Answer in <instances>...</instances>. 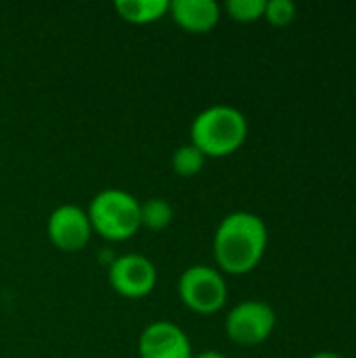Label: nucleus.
I'll use <instances>...</instances> for the list:
<instances>
[{
	"instance_id": "1",
	"label": "nucleus",
	"mask_w": 356,
	"mask_h": 358,
	"mask_svg": "<svg viewBox=\"0 0 356 358\" xmlns=\"http://www.w3.org/2000/svg\"><path fill=\"white\" fill-rule=\"evenodd\" d=\"M269 233L260 216L233 212L222 218L214 235V258L225 273L245 275L256 268L266 250Z\"/></svg>"
},
{
	"instance_id": "2",
	"label": "nucleus",
	"mask_w": 356,
	"mask_h": 358,
	"mask_svg": "<svg viewBox=\"0 0 356 358\" xmlns=\"http://www.w3.org/2000/svg\"><path fill=\"white\" fill-rule=\"evenodd\" d=\"M248 136L245 115L231 105L204 109L191 126V145L206 157H225L235 153Z\"/></svg>"
},
{
	"instance_id": "3",
	"label": "nucleus",
	"mask_w": 356,
	"mask_h": 358,
	"mask_svg": "<svg viewBox=\"0 0 356 358\" xmlns=\"http://www.w3.org/2000/svg\"><path fill=\"white\" fill-rule=\"evenodd\" d=\"M92 231L111 241H126L141 229V203L126 191H101L88 208Z\"/></svg>"
},
{
	"instance_id": "4",
	"label": "nucleus",
	"mask_w": 356,
	"mask_h": 358,
	"mask_svg": "<svg viewBox=\"0 0 356 358\" xmlns=\"http://www.w3.org/2000/svg\"><path fill=\"white\" fill-rule=\"evenodd\" d=\"M180 302L199 315H212L227 302V283L212 266H191L178 279Z\"/></svg>"
},
{
	"instance_id": "5",
	"label": "nucleus",
	"mask_w": 356,
	"mask_h": 358,
	"mask_svg": "<svg viewBox=\"0 0 356 358\" xmlns=\"http://www.w3.org/2000/svg\"><path fill=\"white\" fill-rule=\"evenodd\" d=\"M275 310L258 300L237 304L227 317V336L239 346H256L275 329Z\"/></svg>"
},
{
	"instance_id": "6",
	"label": "nucleus",
	"mask_w": 356,
	"mask_h": 358,
	"mask_svg": "<svg viewBox=\"0 0 356 358\" xmlns=\"http://www.w3.org/2000/svg\"><path fill=\"white\" fill-rule=\"evenodd\" d=\"M109 283L124 298H143L157 283L155 264L141 254H126L109 266Z\"/></svg>"
},
{
	"instance_id": "7",
	"label": "nucleus",
	"mask_w": 356,
	"mask_h": 358,
	"mask_svg": "<svg viewBox=\"0 0 356 358\" xmlns=\"http://www.w3.org/2000/svg\"><path fill=\"white\" fill-rule=\"evenodd\" d=\"M48 239L61 252H78L90 241V220L88 214L78 206H61L57 208L46 222Z\"/></svg>"
},
{
	"instance_id": "8",
	"label": "nucleus",
	"mask_w": 356,
	"mask_h": 358,
	"mask_svg": "<svg viewBox=\"0 0 356 358\" xmlns=\"http://www.w3.org/2000/svg\"><path fill=\"white\" fill-rule=\"evenodd\" d=\"M141 358H193L187 334L168 321H157L145 327L138 338Z\"/></svg>"
},
{
	"instance_id": "9",
	"label": "nucleus",
	"mask_w": 356,
	"mask_h": 358,
	"mask_svg": "<svg viewBox=\"0 0 356 358\" xmlns=\"http://www.w3.org/2000/svg\"><path fill=\"white\" fill-rule=\"evenodd\" d=\"M170 13L183 29L195 34L210 31L220 19V8L214 0H174L170 2Z\"/></svg>"
},
{
	"instance_id": "10",
	"label": "nucleus",
	"mask_w": 356,
	"mask_h": 358,
	"mask_svg": "<svg viewBox=\"0 0 356 358\" xmlns=\"http://www.w3.org/2000/svg\"><path fill=\"white\" fill-rule=\"evenodd\" d=\"M113 8L124 21L145 25L162 19L170 10V2L168 0H115Z\"/></svg>"
},
{
	"instance_id": "11",
	"label": "nucleus",
	"mask_w": 356,
	"mask_h": 358,
	"mask_svg": "<svg viewBox=\"0 0 356 358\" xmlns=\"http://www.w3.org/2000/svg\"><path fill=\"white\" fill-rule=\"evenodd\" d=\"M172 206L166 199H147L141 203V227L149 231H164L172 222Z\"/></svg>"
},
{
	"instance_id": "12",
	"label": "nucleus",
	"mask_w": 356,
	"mask_h": 358,
	"mask_svg": "<svg viewBox=\"0 0 356 358\" xmlns=\"http://www.w3.org/2000/svg\"><path fill=\"white\" fill-rule=\"evenodd\" d=\"M204 162H206V155L193 147V145H183L174 151L172 155V168L178 176H195L197 172H201L204 168Z\"/></svg>"
},
{
	"instance_id": "13",
	"label": "nucleus",
	"mask_w": 356,
	"mask_h": 358,
	"mask_svg": "<svg viewBox=\"0 0 356 358\" xmlns=\"http://www.w3.org/2000/svg\"><path fill=\"white\" fill-rule=\"evenodd\" d=\"M264 6H266V0H229L227 2L229 15L241 23H252L264 17Z\"/></svg>"
},
{
	"instance_id": "14",
	"label": "nucleus",
	"mask_w": 356,
	"mask_h": 358,
	"mask_svg": "<svg viewBox=\"0 0 356 358\" xmlns=\"http://www.w3.org/2000/svg\"><path fill=\"white\" fill-rule=\"evenodd\" d=\"M264 17L273 25H287L296 19V4L292 0H266Z\"/></svg>"
},
{
	"instance_id": "15",
	"label": "nucleus",
	"mask_w": 356,
	"mask_h": 358,
	"mask_svg": "<svg viewBox=\"0 0 356 358\" xmlns=\"http://www.w3.org/2000/svg\"><path fill=\"white\" fill-rule=\"evenodd\" d=\"M193 358H227L225 355H220V352H214V350H208V352H201V355H197V357Z\"/></svg>"
},
{
	"instance_id": "16",
	"label": "nucleus",
	"mask_w": 356,
	"mask_h": 358,
	"mask_svg": "<svg viewBox=\"0 0 356 358\" xmlns=\"http://www.w3.org/2000/svg\"><path fill=\"white\" fill-rule=\"evenodd\" d=\"M313 358H344V357H342V355H338V352H327V350H325V352H317Z\"/></svg>"
}]
</instances>
